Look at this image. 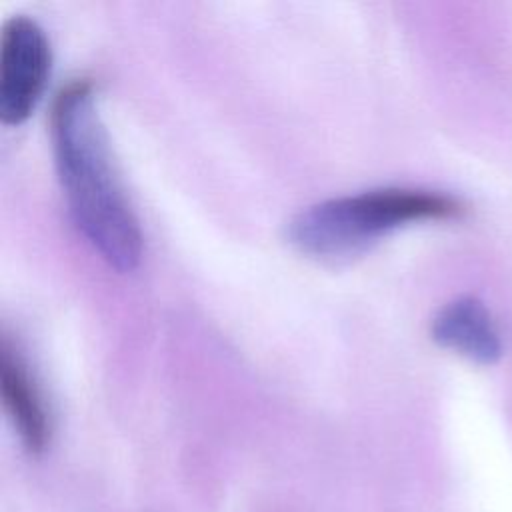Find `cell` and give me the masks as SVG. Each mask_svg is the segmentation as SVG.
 <instances>
[{
	"mask_svg": "<svg viewBox=\"0 0 512 512\" xmlns=\"http://www.w3.org/2000/svg\"><path fill=\"white\" fill-rule=\"evenodd\" d=\"M54 164L76 228L116 272H132L142 258V230L120 184L94 84L68 82L50 112Z\"/></svg>",
	"mask_w": 512,
	"mask_h": 512,
	"instance_id": "obj_1",
	"label": "cell"
},
{
	"mask_svg": "<svg viewBox=\"0 0 512 512\" xmlns=\"http://www.w3.org/2000/svg\"><path fill=\"white\" fill-rule=\"evenodd\" d=\"M460 210L462 204L454 196L434 190H366L300 210L286 226V240L310 260L346 264L406 224L446 220L458 216Z\"/></svg>",
	"mask_w": 512,
	"mask_h": 512,
	"instance_id": "obj_2",
	"label": "cell"
},
{
	"mask_svg": "<svg viewBox=\"0 0 512 512\" xmlns=\"http://www.w3.org/2000/svg\"><path fill=\"white\" fill-rule=\"evenodd\" d=\"M50 44L44 30L28 16H12L0 32V120L20 126L36 110L48 76Z\"/></svg>",
	"mask_w": 512,
	"mask_h": 512,
	"instance_id": "obj_3",
	"label": "cell"
},
{
	"mask_svg": "<svg viewBox=\"0 0 512 512\" xmlns=\"http://www.w3.org/2000/svg\"><path fill=\"white\" fill-rule=\"evenodd\" d=\"M432 340L474 364H496L504 352L502 336L490 308L476 296L446 302L430 322Z\"/></svg>",
	"mask_w": 512,
	"mask_h": 512,
	"instance_id": "obj_4",
	"label": "cell"
},
{
	"mask_svg": "<svg viewBox=\"0 0 512 512\" xmlns=\"http://www.w3.org/2000/svg\"><path fill=\"white\" fill-rule=\"evenodd\" d=\"M0 382L4 406L20 442L30 454H42L50 442V414L28 366L6 340L2 344Z\"/></svg>",
	"mask_w": 512,
	"mask_h": 512,
	"instance_id": "obj_5",
	"label": "cell"
}]
</instances>
